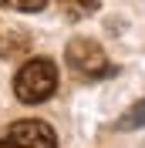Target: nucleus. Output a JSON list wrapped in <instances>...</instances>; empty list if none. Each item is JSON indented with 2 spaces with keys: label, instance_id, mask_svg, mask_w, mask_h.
I'll return each mask as SVG.
<instances>
[{
  "label": "nucleus",
  "instance_id": "obj_4",
  "mask_svg": "<svg viewBox=\"0 0 145 148\" xmlns=\"http://www.w3.org/2000/svg\"><path fill=\"white\" fill-rule=\"evenodd\" d=\"M57 7H61L64 17H71V20H84V17H91V14L101 7V0H57Z\"/></svg>",
  "mask_w": 145,
  "mask_h": 148
},
{
  "label": "nucleus",
  "instance_id": "obj_7",
  "mask_svg": "<svg viewBox=\"0 0 145 148\" xmlns=\"http://www.w3.org/2000/svg\"><path fill=\"white\" fill-rule=\"evenodd\" d=\"M0 7L7 10H20V14H37L47 7V0H0Z\"/></svg>",
  "mask_w": 145,
  "mask_h": 148
},
{
  "label": "nucleus",
  "instance_id": "obj_5",
  "mask_svg": "<svg viewBox=\"0 0 145 148\" xmlns=\"http://www.w3.org/2000/svg\"><path fill=\"white\" fill-rule=\"evenodd\" d=\"M118 128H122V131H132V128H145V98H142V101L135 104V108H128L125 114H122Z\"/></svg>",
  "mask_w": 145,
  "mask_h": 148
},
{
  "label": "nucleus",
  "instance_id": "obj_3",
  "mask_svg": "<svg viewBox=\"0 0 145 148\" xmlns=\"http://www.w3.org/2000/svg\"><path fill=\"white\" fill-rule=\"evenodd\" d=\"M0 148H57V138L51 125L30 118V121H14L7 135L0 138Z\"/></svg>",
  "mask_w": 145,
  "mask_h": 148
},
{
  "label": "nucleus",
  "instance_id": "obj_2",
  "mask_svg": "<svg viewBox=\"0 0 145 148\" xmlns=\"http://www.w3.org/2000/svg\"><path fill=\"white\" fill-rule=\"evenodd\" d=\"M64 61L84 81H105V77H115L118 74V67L105 54V47L98 40H91V37H74L68 44V51H64Z\"/></svg>",
  "mask_w": 145,
  "mask_h": 148
},
{
  "label": "nucleus",
  "instance_id": "obj_1",
  "mask_svg": "<svg viewBox=\"0 0 145 148\" xmlns=\"http://www.w3.org/2000/svg\"><path fill=\"white\" fill-rule=\"evenodd\" d=\"M57 91V67L47 57H34L17 71L14 77V94L24 104H41Z\"/></svg>",
  "mask_w": 145,
  "mask_h": 148
},
{
  "label": "nucleus",
  "instance_id": "obj_6",
  "mask_svg": "<svg viewBox=\"0 0 145 148\" xmlns=\"http://www.w3.org/2000/svg\"><path fill=\"white\" fill-rule=\"evenodd\" d=\"M20 51H27V34H10L0 40V54L10 57V54H20Z\"/></svg>",
  "mask_w": 145,
  "mask_h": 148
}]
</instances>
